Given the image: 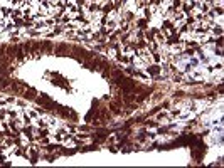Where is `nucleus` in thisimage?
Masks as SVG:
<instances>
[{
    "label": "nucleus",
    "mask_w": 224,
    "mask_h": 168,
    "mask_svg": "<svg viewBox=\"0 0 224 168\" xmlns=\"http://www.w3.org/2000/svg\"><path fill=\"white\" fill-rule=\"evenodd\" d=\"M37 103H39L41 106H44L46 109H52V103H51L47 98H39V99H37Z\"/></svg>",
    "instance_id": "nucleus-1"
},
{
    "label": "nucleus",
    "mask_w": 224,
    "mask_h": 168,
    "mask_svg": "<svg viewBox=\"0 0 224 168\" xmlns=\"http://www.w3.org/2000/svg\"><path fill=\"white\" fill-rule=\"evenodd\" d=\"M22 96H24V98H27V99H35V91H34V89H25Z\"/></svg>",
    "instance_id": "nucleus-3"
},
{
    "label": "nucleus",
    "mask_w": 224,
    "mask_h": 168,
    "mask_svg": "<svg viewBox=\"0 0 224 168\" xmlns=\"http://www.w3.org/2000/svg\"><path fill=\"white\" fill-rule=\"evenodd\" d=\"M56 51L61 54V56H66V54L71 51V47H68V46H64V44H61V46H57V49H56Z\"/></svg>",
    "instance_id": "nucleus-2"
}]
</instances>
